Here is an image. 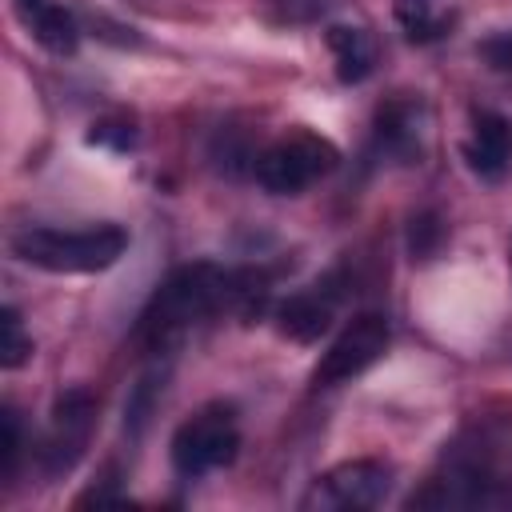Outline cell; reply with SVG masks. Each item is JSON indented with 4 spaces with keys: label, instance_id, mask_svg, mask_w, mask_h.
I'll list each match as a JSON object with an SVG mask.
<instances>
[{
    "label": "cell",
    "instance_id": "8fae6325",
    "mask_svg": "<svg viewBox=\"0 0 512 512\" xmlns=\"http://www.w3.org/2000/svg\"><path fill=\"white\" fill-rule=\"evenodd\" d=\"M420 140H424V108L420 100H388L376 112V144L380 152L396 156V160H416L420 156Z\"/></svg>",
    "mask_w": 512,
    "mask_h": 512
},
{
    "label": "cell",
    "instance_id": "6da1fadb",
    "mask_svg": "<svg viewBox=\"0 0 512 512\" xmlns=\"http://www.w3.org/2000/svg\"><path fill=\"white\" fill-rule=\"evenodd\" d=\"M264 284H268L264 272H252V268L184 264L144 304L136 340L148 352H168L176 340H184L208 316L228 312V308H248L252 300H260Z\"/></svg>",
    "mask_w": 512,
    "mask_h": 512
},
{
    "label": "cell",
    "instance_id": "52a82bcc",
    "mask_svg": "<svg viewBox=\"0 0 512 512\" xmlns=\"http://www.w3.org/2000/svg\"><path fill=\"white\" fill-rule=\"evenodd\" d=\"M92 424H96V400H92V392H84V388L64 392L56 400L52 420H48V432H44V448H40L44 468L48 472H68L80 460V452H84V444L92 436Z\"/></svg>",
    "mask_w": 512,
    "mask_h": 512
},
{
    "label": "cell",
    "instance_id": "ba28073f",
    "mask_svg": "<svg viewBox=\"0 0 512 512\" xmlns=\"http://www.w3.org/2000/svg\"><path fill=\"white\" fill-rule=\"evenodd\" d=\"M464 160L480 180H504V172L512 168V120L480 108L464 140Z\"/></svg>",
    "mask_w": 512,
    "mask_h": 512
},
{
    "label": "cell",
    "instance_id": "277c9868",
    "mask_svg": "<svg viewBox=\"0 0 512 512\" xmlns=\"http://www.w3.org/2000/svg\"><path fill=\"white\" fill-rule=\"evenodd\" d=\"M236 452H240V424L228 404H208L192 412L172 436V468L184 480H196L232 464Z\"/></svg>",
    "mask_w": 512,
    "mask_h": 512
},
{
    "label": "cell",
    "instance_id": "7c38bea8",
    "mask_svg": "<svg viewBox=\"0 0 512 512\" xmlns=\"http://www.w3.org/2000/svg\"><path fill=\"white\" fill-rule=\"evenodd\" d=\"M324 40H328V52L336 60V76L344 84H360V80L372 76V68H376V40H372L368 28H360V24H332L324 32Z\"/></svg>",
    "mask_w": 512,
    "mask_h": 512
},
{
    "label": "cell",
    "instance_id": "9a60e30c",
    "mask_svg": "<svg viewBox=\"0 0 512 512\" xmlns=\"http://www.w3.org/2000/svg\"><path fill=\"white\" fill-rule=\"evenodd\" d=\"M4 448H0V472H4V480H12V472H16V460H20V416L12 412V408H4Z\"/></svg>",
    "mask_w": 512,
    "mask_h": 512
},
{
    "label": "cell",
    "instance_id": "9c48e42d",
    "mask_svg": "<svg viewBox=\"0 0 512 512\" xmlns=\"http://www.w3.org/2000/svg\"><path fill=\"white\" fill-rule=\"evenodd\" d=\"M12 12L20 20V28L48 48L52 56H72L80 44V24L76 16L60 4V0H12Z\"/></svg>",
    "mask_w": 512,
    "mask_h": 512
},
{
    "label": "cell",
    "instance_id": "e0dca14e",
    "mask_svg": "<svg viewBox=\"0 0 512 512\" xmlns=\"http://www.w3.org/2000/svg\"><path fill=\"white\" fill-rule=\"evenodd\" d=\"M484 56L492 60V68H512V36H496L484 44Z\"/></svg>",
    "mask_w": 512,
    "mask_h": 512
},
{
    "label": "cell",
    "instance_id": "5bb4252c",
    "mask_svg": "<svg viewBox=\"0 0 512 512\" xmlns=\"http://www.w3.org/2000/svg\"><path fill=\"white\" fill-rule=\"evenodd\" d=\"M28 356H32V336H24L20 312L8 304V308L0 312V364H4V368H20Z\"/></svg>",
    "mask_w": 512,
    "mask_h": 512
},
{
    "label": "cell",
    "instance_id": "7a4b0ae2",
    "mask_svg": "<svg viewBox=\"0 0 512 512\" xmlns=\"http://www.w3.org/2000/svg\"><path fill=\"white\" fill-rule=\"evenodd\" d=\"M128 248L120 224L96 228H24L12 236V256L44 272H104Z\"/></svg>",
    "mask_w": 512,
    "mask_h": 512
},
{
    "label": "cell",
    "instance_id": "4fadbf2b",
    "mask_svg": "<svg viewBox=\"0 0 512 512\" xmlns=\"http://www.w3.org/2000/svg\"><path fill=\"white\" fill-rule=\"evenodd\" d=\"M396 20L412 40H432L448 28L440 0H396Z\"/></svg>",
    "mask_w": 512,
    "mask_h": 512
},
{
    "label": "cell",
    "instance_id": "8992f818",
    "mask_svg": "<svg viewBox=\"0 0 512 512\" xmlns=\"http://www.w3.org/2000/svg\"><path fill=\"white\" fill-rule=\"evenodd\" d=\"M392 332L388 320L380 312H360L344 324V332L328 344V352L320 356V364L312 368V388H336L352 376H360L364 368H372L384 348H388Z\"/></svg>",
    "mask_w": 512,
    "mask_h": 512
},
{
    "label": "cell",
    "instance_id": "2e32d148",
    "mask_svg": "<svg viewBox=\"0 0 512 512\" xmlns=\"http://www.w3.org/2000/svg\"><path fill=\"white\" fill-rule=\"evenodd\" d=\"M436 240H440V224H436V216H432V212L416 216L412 228H408V244H412V252H416V256H432Z\"/></svg>",
    "mask_w": 512,
    "mask_h": 512
},
{
    "label": "cell",
    "instance_id": "3957f363",
    "mask_svg": "<svg viewBox=\"0 0 512 512\" xmlns=\"http://www.w3.org/2000/svg\"><path fill=\"white\" fill-rule=\"evenodd\" d=\"M340 152L332 148V140L316 136V132H292V136H280L276 144H268L252 172H256V184L272 196H296L304 188H312L320 176H328L336 168Z\"/></svg>",
    "mask_w": 512,
    "mask_h": 512
},
{
    "label": "cell",
    "instance_id": "5b68a950",
    "mask_svg": "<svg viewBox=\"0 0 512 512\" xmlns=\"http://www.w3.org/2000/svg\"><path fill=\"white\" fill-rule=\"evenodd\" d=\"M392 488V468L380 460H344L316 476L300 500L304 512H360L384 504Z\"/></svg>",
    "mask_w": 512,
    "mask_h": 512
},
{
    "label": "cell",
    "instance_id": "30bf717a",
    "mask_svg": "<svg viewBox=\"0 0 512 512\" xmlns=\"http://www.w3.org/2000/svg\"><path fill=\"white\" fill-rule=\"evenodd\" d=\"M336 300H340V292H336L328 280H324V284H312V288L288 296V300L276 308V324H280L284 336L308 344V340H316V336L328 328V320H332V312H336Z\"/></svg>",
    "mask_w": 512,
    "mask_h": 512
}]
</instances>
